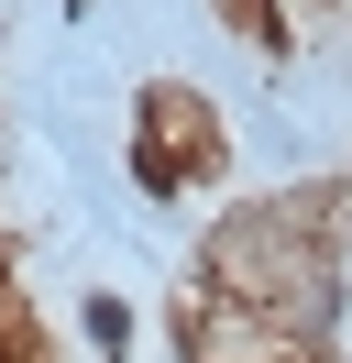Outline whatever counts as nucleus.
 Instances as JSON below:
<instances>
[{"label": "nucleus", "mask_w": 352, "mask_h": 363, "mask_svg": "<svg viewBox=\"0 0 352 363\" xmlns=\"http://www.w3.org/2000/svg\"><path fill=\"white\" fill-rule=\"evenodd\" d=\"M88 352H99V363L132 352V308H121V297H88Z\"/></svg>", "instance_id": "obj_1"}]
</instances>
